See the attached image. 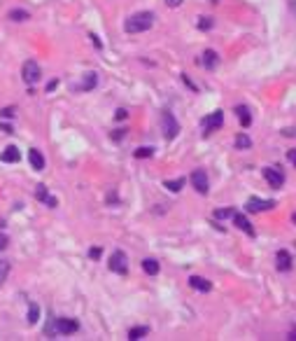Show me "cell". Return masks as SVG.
<instances>
[{"mask_svg": "<svg viewBox=\"0 0 296 341\" xmlns=\"http://www.w3.org/2000/svg\"><path fill=\"white\" fill-rule=\"evenodd\" d=\"M152 155H154L152 148H138L136 150V157H138V159H145V157H152Z\"/></svg>", "mask_w": 296, "mask_h": 341, "instance_id": "obj_27", "label": "cell"}, {"mask_svg": "<svg viewBox=\"0 0 296 341\" xmlns=\"http://www.w3.org/2000/svg\"><path fill=\"white\" fill-rule=\"evenodd\" d=\"M233 213L235 210H231V208H220V210H215V217H217V220H226V217H233Z\"/></svg>", "mask_w": 296, "mask_h": 341, "instance_id": "obj_26", "label": "cell"}, {"mask_svg": "<svg viewBox=\"0 0 296 341\" xmlns=\"http://www.w3.org/2000/svg\"><path fill=\"white\" fill-rule=\"evenodd\" d=\"M21 78L26 85H35L40 78H42V70H40L38 61H33V59H28V61L21 66Z\"/></svg>", "mask_w": 296, "mask_h": 341, "instance_id": "obj_4", "label": "cell"}, {"mask_svg": "<svg viewBox=\"0 0 296 341\" xmlns=\"http://www.w3.org/2000/svg\"><path fill=\"white\" fill-rule=\"evenodd\" d=\"M28 159H31V166L35 170H45V155H42L38 148L28 150Z\"/></svg>", "mask_w": 296, "mask_h": 341, "instance_id": "obj_13", "label": "cell"}, {"mask_svg": "<svg viewBox=\"0 0 296 341\" xmlns=\"http://www.w3.org/2000/svg\"><path fill=\"white\" fill-rule=\"evenodd\" d=\"M7 243H9V239L5 236V234H0V250H5V248H7Z\"/></svg>", "mask_w": 296, "mask_h": 341, "instance_id": "obj_29", "label": "cell"}, {"mask_svg": "<svg viewBox=\"0 0 296 341\" xmlns=\"http://www.w3.org/2000/svg\"><path fill=\"white\" fill-rule=\"evenodd\" d=\"M52 330L61 337H68V334H75L79 330V323L75 318H56L52 323Z\"/></svg>", "mask_w": 296, "mask_h": 341, "instance_id": "obj_3", "label": "cell"}, {"mask_svg": "<svg viewBox=\"0 0 296 341\" xmlns=\"http://www.w3.org/2000/svg\"><path fill=\"white\" fill-rule=\"evenodd\" d=\"M143 269H145V273H149V276H156L159 273V262L154 259V257H147V259H143Z\"/></svg>", "mask_w": 296, "mask_h": 341, "instance_id": "obj_18", "label": "cell"}, {"mask_svg": "<svg viewBox=\"0 0 296 341\" xmlns=\"http://www.w3.org/2000/svg\"><path fill=\"white\" fill-rule=\"evenodd\" d=\"M145 334H149V327H145V325H140V327H131V330H129V339H131V341H138V339H143Z\"/></svg>", "mask_w": 296, "mask_h": 341, "instance_id": "obj_20", "label": "cell"}, {"mask_svg": "<svg viewBox=\"0 0 296 341\" xmlns=\"http://www.w3.org/2000/svg\"><path fill=\"white\" fill-rule=\"evenodd\" d=\"M117 119H126V110H124V108L117 110Z\"/></svg>", "mask_w": 296, "mask_h": 341, "instance_id": "obj_32", "label": "cell"}, {"mask_svg": "<svg viewBox=\"0 0 296 341\" xmlns=\"http://www.w3.org/2000/svg\"><path fill=\"white\" fill-rule=\"evenodd\" d=\"M217 63H220L217 52H215V49H205V52H203V66H205V68L215 70V68H217Z\"/></svg>", "mask_w": 296, "mask_h": 341, "instance_id": "obj_15", "label": "cell"}, {"mask_svg": "<svg viewBox=\"0 0 296 341\" xmlns=\"http://www.w3.org/2000/svg\"><path fill=\"white\" fill-rule=\"evenodd\" d=\"M161 124H163V136H166L168 140H173L175 136H177V131H180V124H177V119H175L173 112H163L161 115Z\"/></svg>", "mask_w": 296, "mask_h": 341, "instance_id": "obj_5", "label": "cell"}, {"mask_svg": "<svg viewBox=\"0 0 296 341\" xmlns=\"http://www.w3.org/2000/svg\"><path fill=\"white\" fill-rule=\"evenodd\" d=\"M100 255V248H91L89 250V257H98Z\"/></svg>", "mask_w": 296, "mask_h": 341, "instance_id": "obj_35", "label": "cell"}, {"mask_svg": "<svg viewBox=\"0 0 296 341\" xmlns=\"http://www.w3.org/2000/svg\"><path fill=\"white\" fill-rule=\"evenodd\" d=\"M264 178L266 182L273 187V189H280L282 185H285V173H282L280 169H275V166H268V169H264Z\"/></svg>", "mask_w": 296, "mask_h": 341, "instance_id": "obj_7", "label": "cell"}, {"mask_svg": "<svg viewBox=\"0 0 296 341\" xmlns=\"http://www.w3.org/2000/svg\"><path fill=\"white\" fill-rule=\"evenodd\" d=\"M287 157H289V162H292V164H294V166H296V150H289V152H287Z\"/></svg>", "mask_w": 296, "mask_h": 341, "instance_id": "obj_30", "label": "cell"}, {"mask_svg": "<svg viewBox=\"0 0 296 341\" xmlns=\"http://www.w3.org/2000/svg\"><path fill=\"white\" fill-rule=\"evenodd\" d=\"M154 26V14L152 12H136L131 14L126 21H124V31L126 33H143L149 31Z\"/></svg>", "mask_w": 296, "mask_h": 341, "instance_id": "obj_1", "label": "cell"}, {"mask_svg": "<svg viewBox=\"0 0 296 341\" xmlns=\"http://www.w3.org/2000/svg\"><path fill=\"white\" fill-rule=\"evenodd\" d=\"M182 185H184V178H180V180H166V187L170 189V192H180V189H182Z\"/></svg>", "mask_w": 296, "mask_h": 341, "instance_id": "obj_24", "label": "cell"}, {"mask_svg": "<svg viewBox=\"0 0 296 341\" xmlns=\"http://www.w3.org/2000/svg\"><path fill=\"white\" fill-rule=\"evenodd\" d=\"M189 285L194 287V290H198V292H210V290H213L210 280L201 278V276H191V278H189Z\"/></svg>", "mask_w": 296, "mask_h": 341, "instance_id": "obj_16", "label": "cell"}, {"mask_svg": "<svg viewBox=\"0 0 296 341\" xmlns=\"http://www.w3.org/2000/svg\"><path fill=\"white\" fill-rule=\"evenodd\" d=\"M275 266H278V271L287 273L292 269V255H289L287 250H280L278 255H275Z\"/></svg>", "mask_w": 296, "mask_h": 341, "instance_id": "obj_11", "label": "cell"}, {"mask_svg": "<svg viewBox=\"0 0 296 341\" xmlns=\"http://www.w3.org/2000/svg\"><path fill=\"white\" fill-rule=\"evenodd\" d=\"M198 28H201V31H205V28H213V19H210V16H201Z\"/></svg>", "mask_w": 296, "mask_h": 341, "instance_id": "obj_28", "label": "cell"}, {"mask_svg": "<svg viewBox=\"0 0 296 341\" xmlns=\"http://www.w3.org/2000/svg\"><path fill=\"white\" fill-rule=\"evenodd\" d=\"M56 85H59V80H52V82L47 85V91H52V89H56Z\"/></svg>", "mask_w": 296, "mask_h": 341, "instance_id": "obj_34", "label": "cell"}, {"mask_svg": "<svg viewBox=\"0 0 296 341\" xmlns=\"http://www.w3.org/2000/svg\"><path fill=\"white\" fill-rule=\"evenodd\" d=\"M191 185L198 194H208V175H205L203 169H196L191 173Z\"/></svg>", "mask_w": 296, "mask_h": 341, "instance_id": "obj_8", "label": "cell"}, {"mask_svg": "<svg viewBox=\"0 0 296 341\" xmlns=\"http://www.w3.org/2000/svg\"><path fill=\"white\" fill-rule=\"evenodd\" d=\"M19 159H21V152H19L16 145H9V148H5L0 152V162L2 164H16Z\"/></svg>", "mask_w": 296, "mask_h": 341, "instance_id": "obj_10", "label": "cell"}, {"mask_svg": "<svg viewBox=\"0 0 296 341\" xmlns=\"http://www.w3.org/2000/svg\"><path fill=\"white\" fill-rule=\"evenodd\" d=\"M28 12H26V9H12V12H9V19H12V21H26V19H28Z\"/></svg>", "mask_w": 296, "mask_h": 341, "instance_id": "obj_23", "label": "cell"}, {"mask_svg": "<svg viewBox=\"0 0 296 341\" xmlns=\"http://www.w3.org/2000/svg\"><path fill=\"white\" fill-rule=\"evenodd\" d=\"M235 148H238V150H247V148H252L250 136H247V133H238V136H235Z\"/></svg>", "mask_w": 296, "mask_h": 341, "instance_id": "obj_21", "label": "cell"}, {"mask_svg": "<svg viewBox=\"0 0 296 341\" xmlns=\"http://www.w3.org/2000/svg\"><path fill=\"white\" fill-rule=\"evenodd\" d=\"M107 266H110V271H112V273L126 276V273H129V257H126V253H122V250H114L112 257H110V262H107Z\"/></svg>", "mask_w": 296, "mask_h": 341, "instance_id": "obj_2", "label": "cell"}, {"mask_svg": "<svg viewBox=\"0 0 296 341\" xmlns=\"http://www.w3.org/2000/svg\"><path fill=\"white\" fill-rule=\"evenodd\" d=\"M233 225L238 227V229H243L247 236H254V227L250 225V220L245 215H240V213H233Z\"/></svg>", "mask_w": 296, "mask_h": 341, "instance_id": "obj_12", "label": "cell"}, {"mask_svg": "<svg viewBox=\"0 0 296 341\" xmlns=\"http://www.w3.org/2000/svg\"><path fill=\"white\" fill-rule=\"evenodd\" d=\"M222 124H224V112H222V110H215L213 115H208L203 119V136H210V133L217 131Z\"/></svg>", "mask_w": 296, "mask_h": 341, "instance_id": "obj_6", "label": "cell"}, {"mask_svg": "<svg viewBox=\"0 0 296 341\" xmlns=\"http://www.w3.org/2000/svg\"><path fill=\"white\" fill-rule=\"evenodd\" d=\"M166 5H170V7H180L182 0H166Z\"/></svg>", "mask_w": 296, "mask_h": 341, "instance_id": "obj_31", "label": "cell"}, {"mask_svg": "<svg viewBox=\"0 0 296 341\" xmlns=\"http://www.w3.org/2000/svg\"><path fill=\"white\" fill-rule=\"evenodd\" d=\"M275 206V201L271 199H257V196H252L250 201H247V210L250 213H261V210H271Z\"/></svg>", "mask_w": 296, "mask_h": 341, "instance_id": "obj_9", "label": "cell"}, {"mask_svg": "<svg viewBox=\"0 0 296 341\" xmlns=\"http://www.w3.org/2000/svg\"><path fill=\"white\" fill-rule=\"evenodd\" d=\"M40 318V309H38V304L31 302L28 304V325H35Z\"/></svg>", "mask_w": 296, "mask_h": 341, "instance_id": "obj_22", "label": "cell"}, {"mask_svg": "<svg viewBox=\"0 0 296 341\" xmlns=\"http://www.w3.org/2000/svg\"><path fill=\"white\" fill-rule=\"evenodd\" d=\"M235 115H238V119H240V124H243L245 129L252 124V115H250V108H247V105H235Z\"/></svg>", "mask_w": 296, "mask_h": 341, "instance_id": "obj_17", "label": "cell"}, {"mask_svg": "<svg viewBox=\"0 0 296 341\" xmlns=\"http://www.w3.org/2000/svg\"><path fill=\"white\" fill-rule=\"evenodd\" d=\"M9 276V262H0V285L7 280Z\"/></svg>", "mask_w": 296, "mask_h": 341, "instance_id": "obj_25", "label": "cell"}, {"mask_svg": "<svg viewBox=\"0 0 296 341\" xmlns=\"http://www.w3.org/2000/svg\"><path fill=\"white\" fill-rule=\"evenodd\" d=\"M35 199L38 201H42V203H47L49 208H56L59 203H56V199H52L49 194H47V187L45 185H38V189H35Z\"/></svg>", "mask_w": 296, "mask_h": 341, "instance_id": "obj_14", "label": "cell"}, {"mask_svg": "<svg viewBox=\"0 0 296 341\" xmlns=\"http://www.w3.org/2000/svg\"><path fill=\"white\" fill-rule=\"evenodd\" d=\"M96 82H98V78H96V73H86V82L79 86H73V89H79V91H89V89H93L96 86Z\"/></svg>", "mask_w": 296, "mask_h": 341, "instance_id": "obj_19", "label": "cell"}, {"mask_svg": "<svg viewBox=\"0 0 296 341\" xmlns=\"http://www.w3.org/2000/svg\"><path fill=\"white\" fill-rule=\"evenodd\" d=\"M289 339H296V330H292V332H289Z\"/></svg>", "mask_w": 296, "mask_h": 341, "instance_id": "obj_36", "label": "cell"}, {"mask_svg": "<svg viewBox=\"0 0 296 341\" xmlns=\"http://www.w3.org/2000/svg\"><path fill=\"white\" fill-rule=\"evenodd\" d=\"M289 12L296 16V0H289Z\"/></svg>", "mask_w": 296, "mask_h": 341, "instance_id": "obj_33", "label": "cell"}]
</instances>
